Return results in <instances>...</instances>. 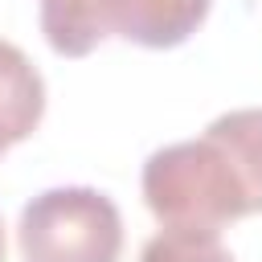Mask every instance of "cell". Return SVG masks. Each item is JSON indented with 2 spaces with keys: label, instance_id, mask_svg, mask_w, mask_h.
<instances>
[{
  "label": "cell",
  "instance_id": "7a4b0ae2",
  "mask_svg": "<svg viewBox=\"0 0 262 262\" xmlns=\"http://www.w3.org/2000/svg\"><path fill=\"white\" fill-rule=\"evenodd\" d=\"M25 262H119L123 213L90 184H57L37 192L16 221Z\"/></svg>",
  "mask_w": 262,
  "mask_h": 262
},
{
  "label": "cell",
  "instance_id": "3957f363",
  "mask_svg": "<svg viewBox=\"0 0 262 262\" xmlns=\"http://www.w3.org/2000/svg\"><path fill=\"white\" fill-rule=\"evenodd\" d=\"M213 0H111V37L143 49H172L188 41L209 16Z\"/></svg>",
  "mask_w": 262,
  "mask_h": 262
},
{
  "label": "cell",
  "instance_id": "52a82bcc",
  "mask_svg": "<svg viewBox=\"0 0 262 262\" xmlns=\"http://www.w3.org/2000/svg\"><path fill=\"white\" fill-rule=\"evenodd\" d=\"M139 262H237L217 229L196 225H164L139 250Z\"/></svg>",
  "mask_w": 262,
  "mask_h": 262
},
{
  "label": "cell",
  "instance_id": "9c48e42d",
  "mask_svg": "<svg viewBox=\"0 0 262 262\" xmlns=\"http://www.w3.org/2000/svg\"><path fill=\"white\" fill-rule=\"evenodd\" d=\"M0 156H4V147H0Z\"/></svg>",
  "mask_w": 262,
  "mask_h": 262
},
{
  "label": "cell",
  "instance_id": "6da1fadb",
  "mask_svg": "<svg viewBox=\"0 0 262 262\" xmlns=\"http://www.w3.org/2000/svg\"><path fill=\"white\" fill-rule=\"evenodd\" d=\"M139 184H143V205L160 225L221 229L254 213L233 151L209 127L196 139L156 147L143 160Z\"/></svg>",
  "mask_w": 262,
  "mask_h": 262
},
{
  "label": "cell",
  "instance_id": "5b68a950",
  "mask_svg": "<svg viewBox=\"0 0 262 262\" xmlns=\"http://www.w3.org/2000/svg\"><path fill=\"white\" fill-rule=\"evenodd\" d=\"M41 33L53 53L86 57L111 37V0H37Z\"/></svg>",
  "mask_w": 262,
  "mask_h": 262
},
{
  "label": "cell",
  "instance_id": "ba28073f",
  "mask_svg": "<svg viewBox=\"0 0 262 262\" xmlns=\"http://www.w3.org/2000/svg\"><path fill=\"white\" fill-rule=\"evenodd\" d=\"M0 262H4V225H0Z\"/></svg>",
  "mask_w": 262,
  "mask_h": 262
},
{
  "label": "cell",
  "instance_id": "277c9868",
  "mask_svg": "<svg viewBox=\"0 0 262 262\" xmlns=\"http://www.w3.org/2000/svg\"><path fill=\"white\" fill-rule=\"evenodd\" d=\"M45 115V78L29 53L0 37V147L29 139Z\"/></svg>",
  "mask_w": 262,
  "mask_h": 262
},
{
  "label": "cell",
  "instance_id": "8992f818",
  "mask_svg": "<svg viewBox=\"0 0 262 262\" xmlns=\"http://www.w3.org/2000/svg\"><path fill=\"white\" fill-rule=\"evenodd\" d=\"M209 131H217L225 139V147L233 151L246 192H250V209L262 213V106H237L225 111L209 123Z\"/></svg>",
  "mask_w": 262,
  "mask_h": 262
}]
</instances>
